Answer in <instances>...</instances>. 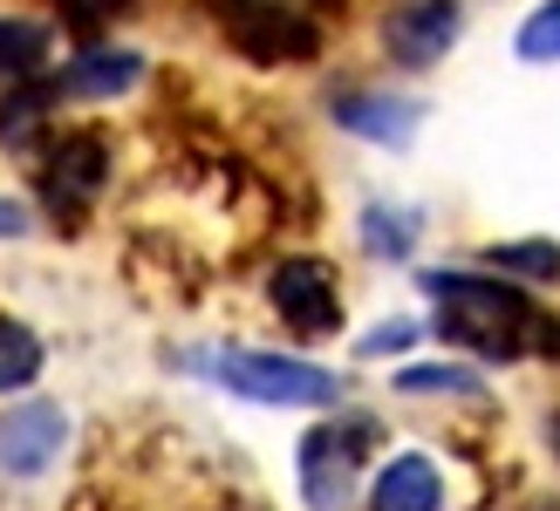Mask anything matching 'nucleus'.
<instances>
[{"mask_svg": "<svg viewBox=\"0 0 560 511\" xmlns=\"http://www.w3.org/2000/svg\"><path fill=\"white\" fill-rule=\"evenodd\" d=\"M417 287L438 300V334L444 341H465V348H479L492 361H513L526 348V334L547 328L534 307H526L520 287L506 280H486V273H417Z\"/></svg>", "mask_w": 560, "mask_h": 511, "instance_id": "1", "label": "nucleus"}, {"mask_svg": "<svg viewBox=\"0 0 560 511\" xmlns=\"http://www.w3.org/2000/svg\"><path fill=\"white\" fill-rule=\"evenodd\" d=\"M219 35L233 41V55L260 69H288V62H315L322 55V27L301 0H212Z\"/></svg>", "mask_w": 560, "mask_h": 511, "instance_id": "2", "label": "nucleus"}, {"mask_svg": "<svg viewBox=\"0 0 560 511\" xmlns=\"http://www.w3.org/2000/svg\"><path fill=\"white\" fill-rule=\"evenodd\" d=\"M212 376L226 382L246 403H267V409H335L342 403V382L328 368L301 361V355H267V348H226L212 361Z\"/></svg>", "mask_w": 560, "mask_h": 511, "instance_id": "3", "label": "nucleus"}, {"mask_svg": "<svg viewBox=\"0 0 560 511\" xmlns=\"http://www.w3.org/2000/svg\"><path fill=\"white\" fill-rule=\"evenodd\" d=\"M267 294H273V314L288 321L301 341H322V334L342 328V280H335V266L315 260V252L280 260L273 280H267Z\"/></svg>", "mask_w": 560, "mask_h": 511, "instance_id": "4", "label": "nucleus"}, {"mask_svg": "<svg viewBox=\"0 0 560 511\" xmlns=\"http://www.w3.org/2000/svg\"><path fill=\"white\" fill-rule=\"evenodd\" d=\"M370 450V423H322L301 437V491L315 511H342L355 498V471Z\"/></svg>", "mask_w": 560, "mask_h": 511, "instance_id": "5", "label": "nucleus"}, {"mask_svg": "<svg viewBox=\"0 0 560 511\" xmlns=\"http://www.w3.org/2000/svg\"><path fill=\"white\" fill-rule=\"evenodd\" d=\"M465 35V8L458 0H397L383 14V48L397 69H431L458 48Z\"/></svg>", "mask_w": 560, "mask_h": 511, "instance_id": "6", "label": "nucleus"}, {"mask_svg": "<svg viewBox=\"0 0 560 511\" xmlns=\"http://www.w3.org/2000/svg\"><path fill=\"white\" fill-rule=\"evenodd\" d=\"M103 185H109V144L96 130H75V136H62V144L48 151L42 198H48L55 218H82L103 198Z\"/></svg>", "mask_w": 560, "mask_h": 511, "instance_id": "7", "label": "nucleus"}, {"mask_svg": "<svg viewBox=\"0 0 560 511\" xmlns=\"http://www.w3.org/2000/svg\"><path fill=\"white\" fill-rule=\"evenodd\" d=\"M69 443V416L62 403H14L8 416H0V471L8 477H42L55 457H62Z\"/></svg>", "mask_w": 560, "mask_h": 511, "instance_id": "8", "label": "nucleus"}, {"mask_svg": "<svg viewBox=\"0 0 560 511\" xmlns=\"http://www.w3.org/2000/svg\"><path fill=\"white\" fill-rule=\"evenodd\" d=\"M328 117L349 136H362V144L404 151L417 136V117H424V109H417L410 96H389V90H342V96H328Z\"/></svg>", "mask_w": 560, "mask_h": 511, "instance_id": "9", "label": "nucleus"}, {"mask_svg": "<svg viewBox=\"0 0 560 511\" xmlns=\"http://www.w3.org/2000/svg\"><path fill=\"white\" fill-rule=\"evenodd\" d=\"M444 504V477L424 450H404V457H389L370 485V511H438Z\"/></svg>", "mask_w": 560, "mask_h": 511, "instance_id": "10", "label": "nucleus"}, {"mask_svg": "<svg viewBox=\"0 0 560 511\" xmlns=\"http://www.w3.org/2000/svg\"><path fill=\"white\" fill-rule=\"evenodd\" d=\"M137 75H144V55L137 48H82L55 75V90L62 96H124V90H137Z\"/></svg>", "mask_w": 560, "mask_h": 511, "instance_id": "11", "label": "nucleus"}, {"mask_svg": "<svg viewBox=\"0 0 560 511\" xmlns=\"http://www.w3.org/2000/svg\"><path fill=\"white\" fill-rule=\"evenodd\" d=\"M48 21L27 14H0V82H35L48 69Z\"/></svg>", "mask_w": 560, "mask_h": 511, "instance_id": "12", "label": "nucleus"}, {"mask_svg": "<svg viewBox=\"0 0 560 511\" xmlns=\"http://www.w3.org/2000/svg\"><path fill=\"white\" fill-rule=\"evenodd\" d=\"M35 376H42V334L14 314H0V395H21Z\"/></svg>", "mask_w": 560, "mask_h": 511, "instance_id": "13", "label": "nucleus"}, {"mask_svg": "<svg viewBox=\"0 0 560 511\" xmlns=\"http://www.w3.org/2000/svg\"><path fill=\"white\" fill-rule=\"evenodd\" d=\"M362 246H370L376 260H410L417 212H404V205H370V212H362Z\"/></svg>", "mask_w": 560, "mask_h": 511, "instance_id": "14", "label": "nucleus"}, {"mask_svg": "<svg viewBox=\"0 0 560 511\" xmlns=\"http://www.w3.org/2000/svg\"><path fill=\"white\" fill-rule=\"evenodd\" d=\"M397 395H479V376L458 361H424V368H397Z\"/></svg>", "mask_w": 560, "mask_h": 511, "instance_id": "15", "label": "nucleus"}, {"mask_svg": "<svg viewBox=\"0 0 560 511\" xmlns=\"http://www.w3.org/2000/svg\"><path fill=\"white\" fill-rule=\"evenodd\" d=\"M486 266L520 273V280H560V246L553 239H520V246H492Z\"/></svg>", "mask_w": 560, "mask_h": 511, "instance_id": "16", "label": "nucleus"}, {"mask_svg": "<svg viewBox=\"0 0 560 511\" xmlns=\"http://www.w3.org/2000/svg\"><path fill=\"white\" fill-rule=\"evenodd\" d=\"M42 117H48V90H35V82H8V103H0V144H27Z\"/></svg>", "mask_w": 560, "mask_h": 511, "instance_id": "17", "label": "nucleus"}, {"mask_svg": "<svg viewBox=\"0 0 560 511\" xmlns=\"http://www.w3.org/2000/svg\"><path fill=\"white\" fill-rule=\"evenodd\" d=\"M513 48H520V62H540V69L560 62V0H540V8L520 21V41Z\"/></svg>", "mask_w": 560, "mask_h": 511, "instance_id": "18", "label": "nucleus"}, {"mask_svg": "<svg viewBox=\"0 0 560 511\" xmlns=\"http://www.w3.org/2000/svg\"><path fill=\"white\" fill-rule=\"evenodd\" d=\"M417 334H424V328H417V321H383L376 334H362V341H355V355H362V361H383V355H404V348H410V341H417Z\"/></svg>", "mask_w": 560, "mask_h": 511, "instance_id": "19", "label": "nucleus"}, {"mask_svg": "<svg viewBox=\"0 0 560 511\" xmlns=\"http://www.w3.org/2000/svg\"><path fill=\"white\" fill-rule=\"evenodd\" d=\"M62 8V21H75V27H103V21H117L130 0H55Z\"/></svg>", "mask_w": 560, "mask_h": 511, "instance_id": "20", "label": "nucleus"}, {"mask_svg": "<svg viewBox=\"0 0 560 511\" xmlns=\"http://www.w3.org/2000/svg\"><path fill=\"white\" fill-rule=\"evenodd\" d=\"M27 233V205L21 198H0V239H21Z\"/></svg>", "mask_w": 560, "mask_h": 511, "instance_id": "21", "label": "nucleus"}, {"mask_svg": "<svg viewBox=\"0 0 560 511\" xmlns=\"http://www.w3.org/2000/svg\"><path fill=\"white\" fill-rule=\"evenodd\" d=\"M75 511H109V504L103 498H75Z\"/></svg>", "mask_w": 560, "mask_h": 511, "instance_id": "22", "label": "nucleus"}]
</instances>
